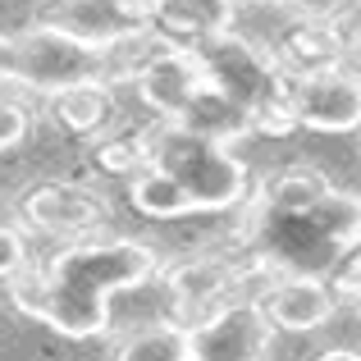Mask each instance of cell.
I'll use <instances>...</instances> for the list:
<instances>
[{"mask_svg": "<svg viewBox=\"0 0 361 361\" xmlns=\"http://www.w3.org/2000/svg\"><path fill=\"white\" fill-rule=\"evenodd\" d=\"M156 274V252L133 238L73 243L42 270L14 274V307L64 338H97L110 325L115 293L142 288Z\"/></svg>", "mask_w": 361, "mask_h": 361, "instance_id": "obj_1", "label": "cell"}, {"mask_svg": "<svg viewBox=\"0 0 361 361\" xmlns=\"http://www.w3.org/2000/svg\"><path fill=\"white\" fill-rule=\"evenodd\" d=\"M361 243V197L329 188L307 211H256L261 261L283 274H320L329 261H343Z\"/></svg>", "mask_w": 361, "mask_h": 361, "instance_id": "obj_2", "label": "cell"}, {"mask_svg": "<svg viewBox=\"0 0 361 361\" xmlns=\"http://www.w3.org/2000/svg\"><path fill=\"white\" fill-rule=\"evenodd\" d=\"M197 64L206 73V87H215L220 97H229L233 106H243L256 119V133H288V73L265 46H256L243 32H215L202 46H192Z\"/></svg>", "mask_w": 361, "mask_h": 361, "instance_id": "obj_3", "label": "cell"}, {"mask_svg": "<svg viewBox=\"0 0 361 361\" xmlns=\"http://www.w3.org/2000/svg\"><path fill=\"white\" fill-rule=\"evenodd\" d=\"M147 165L165 169L197 211H233L247 197V165L233 156L224 142H211L202 133H188L183 123L160 119V128H151L142 137Z\"/></svg>", "mask_w": 361, "mask_h": 361, "instance_id": "obj_4", "label": "cell"}, {"mask_svg": "<svg viewBox=\"0 0 361 361\" xmlns=\"http://www.w3.org/2000/svg\"><path fill=\"white\" fill-rule=\"evenodd\" d=\"M14 42V82L37 97H60L78 82H106V51L78 42L55 23H32Z\"/></svg>", "mask_w": 361, "mask_h": 361, "instance_id": "obj_5", "label": "cell"}, {"mask_svg": "<svg viewBox=\"0 0 361 361\" xmlns=\"http://www.w3.org/2000/svg\"><path fill=\"white\" fill-rule=\"evenodd\" d=\"M274 325L261 302L233 298L206 320L188 325V361H265Z\"/></svg>", "mask_w": 361, "mask_h": 361, "instance_id": "obj_6", "label": "cell"}, {"mask_svg": "<svg viewBox=\"0 0 361 361\" xmlns=\"http://www.w3.org/2000/svg\"><path fill=\"white\" fill-rule=\"evenodd\" d=\"M288 115L302 128L316 133H357L361 128V73L343 69H316L288 78Z\"/></svg>", "mask_w": 361, "mask_h": 361, "instance_id": "obj_7", "label": "cell"}, {"mask_svg": "<svg viewBox=\"0 0 361 361\" xmlns=\"http://www.w3.org/2000/svg\"><path fill=\"white\" fill-rule=\"evenodd\" d=\"M151 14H156V0H60L46 23H55L64 32H73L78 42L106 51L119 37L147 32Z\"/></svg>", "mask_w": 361, "mask_h": 361, "instance_id": "obj_8", "label": "cell"}, {"mask_svg": "<svg viewBox=\"0 0 361 361\" xmlns=\"http://www.w3.org/2000/svg\"><path fill=\"white\" fill-rule=\"evenodd\" d=\"M206 87V73L197 64L192 51L178 46H160L137 73V97L147 101V110H156L160 119H178L188 110V101Z\"/></svg>", "mask_w": 361, "mask_h": 361, "instance_id": "obj_9", "label": "cell"}, {"mask_svg": "<svg viewBox=\"0 0 361 361\" xmlns=\"http://www.w3.org/2000/svg\"><path fill=\"white\" fill-rule=\"evenodd\" d=\"M338 298L320 274H279L265 293L261 311L274 329H293V334H311L334 316Z\"/></svg>", "mask_w": 361, "mask_h": 361, "instance_id": "obj_10", "label": "cell"}, {"mask_svg": "<svg viewBox=\"0 0 361 361\" xmlns=\"http://www.w3.org/2000/svg\"><path fill=\"white\" fill-rule=\"evenodd\" d=\"M233 14H238V0H156V14H151V32L165 46L178 51H192L206 37L229 32Z\"/></svg>", "mask_w": 361, "mask_h": 361, "instance_id": "obj_11", "label": "cell"}, {"mask_svg": "<svg viewBox=\"0 0 361 361\" xmlns=\"http://www.w3.org/2000/svg\"><path fill=\"white\" fill-rule=\"evenodd\" d=\"M238 279L243 274L233 270L229 261H215V256H197V261L169 270L165 288H169V298H174L178 307H183V316H188L183 329L197 325V320H206L211 311H220L224 302H229V293L238 288Z\"/></svg>", "mask_w": 361, "mask_h": 361, "instance_id": "obj_12", "label": "cell"}, {"mask_svg": "<svg viewBox=\"0 0 361 361\" xmlns=\"http://www.w3.org/2000/svg\"><path fill=\"white\" fill-rule=\"evenodd\" d=\"M23 215L37 229H51V233H87L106 220V202L78 183H46L37 192H27Z\"/></svg>", "mask_w": 361, "mask_h": 361, "instance_id": "obj_13", "label": "cell"}, {"mask_svg": "<svg viewBox=\"0 0 361 361\" xmlns=\"http://www.w3.org/2000/svg\"><path fill=\"white\" fill-rule=\"evenodd\" d=\"M169 123H183L188 133H202V137H211V142H238L247 137V133H256V119L247 115L243 106H233L229 97H220L215 87H202L192 101H188V110L178 119H169Z\"/></svg>", "mask_w": 361, "mask_h": 361, "instance_id": "obj_14", "label": "cell"}, {"mask_svg": "<svg viewBox=\"0 0 361 361\" xmlns=\"http://www.w3.org/2000/svg\"><path fill=\"white\" fill-rule=\"evenodd\" d=\"M128 197H133V206H137L142 215H151V220H183V215H197L192 197L156 165H142L137 174L128 178Z\"/></svg>", "mask_w": 361, "mask_h": 361, "instance_id": "obj_15", "label": "cell"}, {"mask_svg": "<svg viewBox=\"0 0 361 361\" xmlns=\"http://www.w3.org/2000/svg\"><path fill=\"white\" fill-rule=\"evenodd\" d=\"M51 106H55V119L69 133H97L110 119L115 101H110V82H78V87L51 97Z\"/></svg>", "mask_w": 361, "mask_h": 361, "instance_id": "obj_16", "label": "cell"}, {"mask_svg": "<svg viewBox=\"0 0 361 361\" xmlns=\"http://www.w3.org/2000/svg\"><path fill=\"white\" fill-rule=\"evenodd\" d=\"M325 192H329L325 174L293 165V169H279V174L261 188V206L265 211H307V206H316Z\"/></svg>", "mask_w": 361, "mask_h": 361, "instance_id": "obj_17", "label": "cell"}, {"mask_svg": "<svg viewBox=\"0 0 361 361\" xmlns=\"http://www.w3.org/2000/svg\"><path fill=\"white\" fill-rule=\"evenodd\" d=\"M119 361H188V329L183 325H151L123 338Z\"/></svg>", "mask_w": 361, "mask_h": 361, "instance_id": "obj_18", "label": "cell"}, {"mask_svg": "<svg viewBox=\"0 0 361 361\" xmlns=\"http://www.w3.org/2000/svg\"><path fill=\"white\" fill-rule=\"evenodd\" d=\"M288 14H298L302 23H338V18L357 14L361 0H279Z\"/></svg>", "mask_w": 361, "mask_h": 361, "instance_id": "obj_19", "label": "cell"}, {"mask_svg": "<svg viewBox=\"0 0 361 361\" xmlns=\"http://www.w3.org/2000/svg\"><path fill=\"white\" fill-rule=\"evenodd\" d=\"M27 137V110L18 101L0 97V151H14Z\"/></svg>", "mask_w": 361, "mask_h": 361, "instance_id": "obj_20", "label": "cell"}, {"mask_svg": "<svg viewBox=\"0 0 361 361\" xmlns=\"http://www.w3.org/2000/svg\"><path fill=\"white\" fill-rule=\"evenodd\" d=\"M27 265V247L14 229H0V279H14Z\"/></svg>", "mask_w": 361, "mask_h": 361, "instance_id": "obj_21", "label": "cell"}, {"mask_svg": "<svg viewBox=\"0 0 361 361\" xmlns=\"http://www.w3.org/2000/svg\"><path fill=\"white\" fill-rule=\"evenodd\" d=\"M14 78V42L9 37H0V82Z\"/></svg>", "mask_w": 361, "mask_h": 361, "instance_id": "obj_22", "label": "cell"}, {"mask_svg": "<svg viewBox=\"0 0 361 361\" xmlns=\"http://www.w3.org/2000/svg\"><path fill=\"white\" fill-rule=\"evenodd\" d=\"M316 361H361V353H348V348H334V353H320Z\"/></svg>", "mask_w": 361, "mask_h": 361, "instance_id": "obj_23", "label": "cell"}, {"mask_svg": "<svg viewBox=\"0 0 361 361\" xmlns=\"http://www.w3.org/2000/svg\"><path fill=\"white\" fill-rule=\"evenodd\" d=\"M256 5H279V0H256Z\"/></svg>", "mask_w": 361, "mask_h": 361, "instance_id": "obj_24", "label": "cell"}]
</instances>
